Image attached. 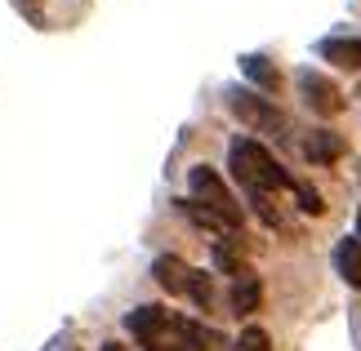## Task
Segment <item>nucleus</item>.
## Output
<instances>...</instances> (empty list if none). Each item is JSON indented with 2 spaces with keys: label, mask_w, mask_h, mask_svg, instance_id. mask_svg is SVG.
<instances>
[{
  "label": "nucleus",
  "mask_w": 361,
  "mask_h": 351,
  "mask_svg": "<svg viewBox=\"0 0 361 351\" xmlns=\"http://www.w3.org/2000/svg\"><path fill=\"white\" fill-rule=\"evenodd\" d=\"M188 298L201 307V312H210V302H214V285H210V276L205 272H192V280H188Z\"/></svg>",
  "instance_id": "4468645a"
},
{
  "label": "nucleus",
  "mask_w": 361,
  "mask_h": 351,
  "mask_svg": "<svg viewBox=\"0 0 361 351\" xmlns=\"http://www.w3.org/2000/svg\"><path fill=\"white\" fill-rule=\"evenodd\" d=\"M259 302H263L259 276H255V272H241L237 280H232V312H237V316H250V312H259Z\"/></svg>",
  "instance_id": "9d476101"
},
{
  "label": "nucleus",
  "mask_w": 361,
  "mask_h": 351,
  "mask_svg": "<svg viewBox=\"0 0 361 351\" xmlns=\"http://www.w3.org/2000/svg\"><path fill=\"white\" fill-rule=\"evenodd\" d=\"M357 241H361V209H357Z\"/></svg>",
  "instance_id": "a211bd4d"
},
{
  "label": "nucleus",
  "mask_w": 361,
  "mask_h": 351,
  "mask_svg": "<svg viewBox=\"0 0 361 351\" xmlns=\"http://www.w3.org/2000/svg\"><path fill=\"white\" fill-rule=\"evenodd\" d=\"M335 272L343 276L348 289H361V241L357 236H343L335 245Z\"/></svg>",
  "instance_id": "6e6552de"
},
{
  "label": "nucleus",
  "mask_w": 361,
  "mask_h": 351,
  "mask_svg": "<svg viewBox=\"0 0 361 351\" xmlns=\"http://www.w3.org/2000/svg\"><path fill=\"white\" fill-rule=\"evenodd\" d=\"M13 5H18V9H23L32 23H40V0H13Z\"/></svg>",
  "instance_id": "f3484780"
},
{
  "label": "nucleus",
  "mask_w": 361,
  "mask_h": 351,
  "mask_svg": "<svg viewBox=\"0 0 361 351\" xmlns=\"http://www.w3.org/2000/svg\"><path fill=\"white\" fill-rule=\"evenodd\" d=\"M241 72L250 76V80H255V85L259 89H276V85H281V76H276V67L268 63V58H263V53H245V58H241Z\"/></svg>",
  "instance_id": "9b49d317"
},
{
  "label": "nucleus",
  "mask_w": 361,
  "mask_h": 351,
  "mask_svg": "<svg viewBox=\"0 0 361 351\" xmlns=\"http://www.w3.org/2000/svg\"><path fill=\"white\" fill-rule=\"evenodd\" d=\"M232 351H272V338L259 325H250V329H241V338L232 343Z\"/></svg>",
  "instance_id": "2eb2a0df"
},
{
  "label": "nucleus",
  "mask_w": 361,
  "mask_h": 351,
  "mask_svg": "<svg viewBox=\"0 0 361 351\" xmlns=\"http://www.w3.org/2000/svg\"><path fill=\"white\" fill-rule=\"evenodd\" d=\"M228 170H232V178H237L245 191H263V196H268V191L295 187V178H290L281 165H276V156L259 143V138H232V147H228Z\"/></svg>",
  "instance_id": "f257e3e1"
},
{
  "label": "nucleus",
  "mask_w": 361,
  "mask_h": 351,
  "mask_svg": "<svg viewBox=\"0 0 361 351\" xmlns=\"http://www.w3.org/2000/svg\"><path fill=\"white\" fill-rule=\"evenodd\" d=\"M188 187H192V200H197L201 209H210V214L224 222L228 231H241V222H245V214H241V205H237V196L228 191V182L219 178L210 165H197L192 170V178H188Z\"/></svg>",
  "instance_id": "f03ea898"
},
{
  "label": "nucleus",
  "mask_w": 361,
  "mask_h": 351,
  "mask_svg": "<svg viewBox=\"0 0 361 351\" xmlns=\"http://www.w3.org/2000/svg\"><path fill=\"white\" fill-rule=\"evenodd\" d=\"M103 351H125V347H116V343H107V347H103Z\"/></svg>",
  "instance_id": "6ab92c4d"
},
{
  "label": "nucleus",
  "mask_w": 361,
  "mask_h": 351,
  "mask_svg": "<svg viewBox=\"0 0 361 351\" xmlns=\"http://www.w3.org/2000/svg\"><path fill=\"white\" fill-rule=\"evenodd\" d=\"M317 53H322L326 63L343 67V72H361V40L357 36H326L322 45H317Z\"/></svg>",
  "instance_id": "423d86ee"
},
{
  "label": "nucleus",
  "mask_w": 361,
  "mask_h": 351,
  "mask_svg": "<svg viewBox=\"0 0 361 351\" xmlns=\"http://www.w3.org/2000/svg\"><path fill=\"white\" fill-rule=\"evenodd\" d=\"M214 267H219V272H228V276H241V272H250V267L241 262V254H237V241H232V236L214 245Z\"/></svg>",
  "instance_id": "f8f14e48"
},
{
  "label": "nucleus",
  "mask_w": 361,
  "mask_h": 351,
  "mask_svg": "<svg viewBox=\"0 0 361 351\" xmlns=\"http://www.w3.org/2000/svg\"><path fill=\"white\" fill-rule=\"evenodd\" d=\"M303 156H308L312 165H335L343 156V138L330 134V129H312L308 138H303Z\"/></svg>",
  "instance_id": "0eeeda50"
},
{
  "label": "nucleus",
  "mask_w": 361,
  "mask_h": 351,
  "mask_svg": "<svg viewBox=\"0 0 361 351\" xmlns=\"http://www.w3.org/2000/svg\"><path fill=\"white\" fill-rule=\"evenodd\" d=\"M152 276H157V285L161 289H170V293H188V280H192V267L183 258H174V254H165L152 262Z\"/></svg>",
  "instance_id": "1a4fd4ad"
},
{
  "label": "nucleus",
  "mask_w": 361,
  "mask_h": 351,
  "mask_svg": "<svg viewBox=\"0 0 361 351\" xmlns=\"http://www.w3.org/2000/svg\"><path fill=\"white\" fill-rule=\"evenodd\" d=\"M178 209H183V214L192 218V222H197V227H205V231H219V236H224L228 227H224V222H219L214 214H210V209H201L197 200H178ZM228 236H237V231H228Z\"/></svg>",
  "instance_id": "ddd939ff"
},
{
  "label": "nucleus",
  "mask_w": 361,
  "mask_h": 351,
  "mask_svg": "<svg viewBox=\"0 0 361 351\" xmlns=\"http://www.w3.org/2000/svg\"><path fill=\"white\" fill-rule=\"evenodd\" d=\"M228 107L237 111L250 129H259V134H281L286 129V116H281V111H276L268 98L250 94V89H228Z\"/></svg>",
  "instance_id": "7ed1b4c3"
},
{
  "label": "nucleus",
  "mask_w": 361,
  "mask_h": 351,
  "mask_svg": "<svg viewBox=\"0 0 361 351\" xmlns=\"http://www.w3.org/2000/svg\"><path fill=\"white\" fill-rule=\"evenodd\" d=\"M290 191L299 196V209H303V214H322V209H326V205H322V196H317V191L308 187V182H295Z\"/></svg>",
  "instance_id": "dca6fc26"
},
{
  "label": "nucleus",
  "mask_w": 361,
  "mask_h": 351,
  "mask_svg": "<svg viewBox=\"0 0 361 351\" xmlns=\"http://www.w3.org/2000/svg\"><path fill=\"white\" fill-rule=\"evenodd\" d=\"M295 85H299L303 103H308L317 116H339V111H343V94H339V85H335L330 76L312 72V67H303V72L295 76Z\"/></svg>",
  "instance_id": "20e7f679"
},
{
  "label": "nucleus",
  "mask_w": 361,
  "mask_h": 351,
  "mask_svg": "<svg viewBox=\"0 0 361 351\" xmlns=\"http://www.w3.org/2000/svg\"><path fill=\"white\" fill-rule=\"evenodd\" d=\"M125 329H130L138 343H161V333L170 329V312H165V307H134V312L125 316Z\"/></svg>",
  "instance_id": "39448f33"
}]
</instances>
